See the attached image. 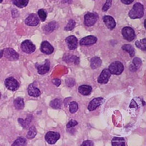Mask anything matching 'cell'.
<instances>
[{
	"label": "cell",
	"instance_id": "obj_1",
	"mask_svg": "<svg viewBox=\"0 0 146 146\" xmlns=\"http://www.w3.org/2000/svg\"><path fill=\"white\" fill-rule=\"evenodd\" d=\"M144 15V7L141 3H136L130 11L129 15L132 19H140L143 17Z\"/></svg>",
	"mask_w": 146,
	"mask_h": 146
},
{
	"label": "cell",
	"instance_id": "obj_2",
	"mask_svg": "<svg viewBox=\"0 0 146 146\" xmlns=\"http://www.w3.org/2000/svg\"><path fill=\"white\" fill-rule=\"evenodd\" d=\"M108 69L111 74L120 75L123 71L124 66L121 62H115L111 64Z\"/></svg>",
	"mask_w": 146,
	"mask_h": 146
},
{
	"label": "cell",
	"instance_id": "obj_3",
	"mask_svg": "<svg viewBox=\"0 0 146 146\" xmlns=\"http://www.w3.org/2000/svg\"><path fill=\"white\" fill-rule=\"evenodd\" d=\"M22 51L26 53L31 54L36 50V46L31 40H27L22 42L21 45Z\"/></svg>",
	"mask_w": 146,
	"mask_h": 146
},
{
	"label": "cell",
	"instance_id": "obj_4",
	"mask_svg": "<svg viewBox=\"0 0 146 146\" xmlns=\"http://www.w3.org/2000/svg\"><path fill=\"white\" fill-rule=\"evenodd\" d=\"M3 56L10 61H16L19 58V54L10 48L3 50Z\"/></svg>",
	"mask_w": 146,
	"mask_h": 146
},
{
	"label": "cell",
	"instance_id": "obj_5",
	"mask_svg": "<svg viewBox=\"0 0 146 146\" xmlns=\"http://www.w3.org/2000/svg\"><path fill=\"white\" fill-rule=\"evenodd\" d=\"M5 85L9 90L15 91L18 89L19 84L15 78L13 77H9L5 80Z\"/></svg>",
	"mask_w": 146,
	"mask_h": 146
},
{
	"label": "cell",
	"instance_id": "obj_6",
	"mask_svg": "<svg viewBox=\"0 0 146 146\" xmlns=\"http://www.w3.org/2000/svg\"><path fill=\"white\" fill-rule=\"evenodd\" d=\"M98 14L89 13L85 15L84 16V24L87 27L94 26L98 19Z\"/></svg>",
	"mask_w": 146,
	"mask_h": 146
},
{
	"label": "cell",
	"instance_id": "obj_7",
	"mask_svg": "<svg viewBox=\"0 0 146 146\" xmlns=\"http://www.w3.org/2000/svg\"><path fill=\"white\" fill-rule=\"evenodd\" d=\"M60 138V135L59 133L52 131L46 133L45 137L46 141L48 144L51 145L55 144Z\"/></svg>",
	"mask_w": 146,
	"mask_h": 146
},
{
	"label": "cell",
	"instance_id": "obj_8",
	"mask_svg": "<svg viewBox=\"0 0 146 146\" xmlns=\"http://www.w3.org/2000/svg\"><path fill=\"white\" fill-rule=\"evenodd\" d=\"M122 34L124 39L129 41H131L135 38V32L130 27H125L122 29Z\"/></svg>",
	"mask_w": 146,
	"mask_h": 146
},
{
	"label": "cell",
	"instance_id": "obj_9",
	"mask_svg": "<svg viewBox=\"0 0 146 146\" xmlns=\"http://www.w3.org/2000/svg\"><path fill=\"white\" fill-rule=\"evenodd\" d=\"M111 75V74L109 69H104L98 78V82L100 84H106L108 82Z\"/></svg>",
	"mask_w": 146,
	"mask_h": 146
},
{
	"label": "cell",
	"instance_id": "obj_10",
	"mask_svg": "<svg viewBox=\"0 0 146 146\" xmlns=\"http://www.w3.org/2000/svg\"><path fill=\"white\" fill-rule=\"evenodd\" d=\"M36 68L38 73L40 75H44L48 72L50 68V63L48 60H46L43 65H39L36 64Z\"/></svg>",
	"mask_w": 146,
	"mask_h": 146
},
{
	"label": "cell",
	"instance_id": "obj_11",
	"mask_svg": "<svg viewBox=\"0 0 146 146\" xmlns=\"http://www.w3.org/2000/svg\"><path fill=\"white\" fill-rule=\"evenodd\" d=\"M40 50L45 54H50L54 52V48L48 41H44L41 44Z\"/></svg>",
	"mask_w": 146,
	"mask_h": 146
},
{
	"label": "cell",
	"instance_id": "obj_12",
	"mask_svg": "<svg viewBox=\"0 0 146 146\" xmlns=\"http://www.w3.org/2000/svg\"><path fill=\"white\" fill-rule=\"evenodd\" d=\"M68 47L70 50H75L78 46V40L74 36H68L66 40Z\"/></svg>",
	"mask_w": 146,
	"mask_h": 146
},
{
	"label": "cell",
	"instance_id": "obj_13",
	"mask_svg": "<svg viewBox=\"0 0 146 146\" xmlns=\"http://www.w3.org/2000/svg\"><path fill=\"white\" fill-rule=\"evenodd\" d=\"M39 23V19L35 14L30 15L25 20V23L27 26L31 27L36 26Z\"/></svg>",
	"mask_w": 146,
	"mask_h": 146
},
{
	"label": "cell",
	"instance_id": "obj_14",
	"mask_svg": "<svg viewBox=\"0 0 146 146\" xmlns=\"http://www.w3.org/2000/svg\"><path fill=\"white\" fill-rule=\"evenodd\" d=\"M104 22L106 27L110 30H112L115 28L116 26V22L113 17L109 15L104 16Z\"/></svg>",
	"mask_w": 146,
	"mask_h": 146
},
{
	"label": "cell",
	"instance_id": "obj_15",
	"mask_svg": "<svg viewBox=\"0 0 146 146\" xmlns=\"http://www.w3.org/2000/svg\"><path fill=\"white\" fill-rule=\"evenodd\" d=\"M97 41V38L94 36H86L80 41L81 45H88L95 44Z\"/></svg>",
	"mask_w": 146,
	"mask_h": 146
},
{
	"label": "cell",
	"instance_id": "obj_16",
	"mask_svg": "<svg viewBox=\"0 0 146 146\" xmlns=\"http://www.w3.org/2000/svg\"><path fill=\"white\" fill-rule=\"evenodd\" d=\"M103 100V98H97L94 99L89 104L88 109L90 111L95 110L101 105Z\"/></svg>",
	"mask_w": 146,
	"mask_h": 146
},
{
	"label": "cell",
	"instance_id": "obj_17",
	"mask_svg": "<svg viewBox=\"0 0 146 146\" xmlns=\"http://www.w3.org/2000/svg\"><path fill=\"white\" fill-rule=\"evenodd\" d=\"M28 93L29 96L38 97L41 94L40 91L37 87L34 86L33 84H31L28 88Z\"/></svg>",
	"mask_w": 146,
	"mask_h": 146
},
{
	"label": "cell",
	"instance_id": "obj_18",
	"mask_svg": "<svg viewBox=\"0 0 146 146\" xmlns=\"http://www.w3.org/2000/svg\"><path fill=\"white\" fill-rule=\"evenodd\" d=\"M63 61H65L68 63H73L74 65H78L79 63V58L74 55L69 54H66L64 57Z\"/></svg>",
	"mask_w": 146,
	"mask_h": 146
},
{
	"label": "cell",
	"instance_id": "obj_19",
	"mask_svg": "<svg viewBox=\"0 0 146 146\" xmlns=\"http://www.w3.org/2000/svg\"><path fill=\"white\" fill-rule=\"evenodd\" d=\"M78 90L81 94L84 96H86L90 94L92 91V87L90 86L84 85L80 86L79 87Z\"/></svg>",
	"mask_w": 146,
	"mask_h": 146
},
{
	"label": "cell",
	"instance_id": "obj_20",
	"mask_svg": "<svg viewBox=\"0 0 146 146\" xmlns=\"http://www.w3.org/2000/svg\"><path fill=\"white\" fill-rule=\"evenodd\" d=\"M102 64V60L99 57H94L91 59V67L92 69H97L101 66Z\"/></svg>",
	"mask_w": 146,
	"mask_h": 146
},
{
	"label": "cell",
	"instance_id": "obj_21",
	"mask_svg": "<svg viewBox=\"0 0 146 146\" xmlns=\"http://www.w3.org/2000/svg\"><path fill=\"white\" fill-rule=\"evenodd\" d=\"M111 144L113 146H125V141L123 137H115L112 139Z\"/></svg>",
	"mask_w": 146,
	"mask_h": 146
},
{
	"label": "cell",
	"instance_id": "obj_22",
	"mask_svg": "<svg viewBox=\"0 0 146 146\" xmlns=\"http://www.w3.org/2000/svg\"><path fill=\"white\" fill-rule=\"evenodd\" d=\"M15 107L18 110H22L24 107V102L23 98H16L14 101Z\"/></svg>",
	"mask_w": 146,
	"mask_h": 146
},
{
	"label": "cell",
	"instance_id": "obj_23",
	"mask_svg": "<svg viewBox=\"0 0 146 146\" xmlns=\"http://www.w3.org/2000/svg\"><path fill=\"white\" fill-rule=\"evenodd\" d=\"M12 2L14 5L17 7L22 9L26 7L28 4L29 0H12Z\"/></svg>",
	"mask_w": 146,
	"mask_h": 146
},
{
	"label": "cell",
	"instance_id": "obj_24",
	"mask_svg": "<svg viewBox=\"0 0 146 146\" xmlns=\"http://www.w3.org/2000/svg\"><path fill=\"white\" fill-rule=\"evenodd\" d=\"M122 49L123 50L128 52L131 57H133L135 55V52L134 48L131 45L129 44H125L122 46Z\"/></svg>",
	"mask_w": 146,
	"mask_h": 146
},
{
	"label": "cell",
	"instance_id": "obj_25",
	"mask_svg": "<svg viewBox=\"0 0 146 146\" xmlns=\"http://www.w3.org/2000/svg\"><path fill=\"white\" fill-rule=\"evenodd\" d=\"M50 107L54 109H60L62 106V102L60 99H55L50 102Z\"/></svg>",
	"mask_w": 146,
	"mask_h": 146
},
{
	"label": "cell",
	"instance_id": "obj_26",
	"mask_svg": "<svg viewBox=\"0 0 146 146\" xmlns=\"http://www.w3.org/2000/svg\"><path fill=\"white\" fill-rule=\"evenodd\" d=\"M31 117H29L26 119H19L18 121L23 128H27L30 125V123H31Z\"/></svg>",
	"mask_w": 146,
	"mask_h": 146
},
{
	"label": "cell",
	"instance_id": "obj_27",
	"mask_svg": "<svg viewBox=\"0 0 146 146\" xmlns=\"http://www.w3.org/2000/svg\"><path fill=\"white\" fill-rule=\"evenodd\" d=\"M27 143V139L25 138L19 137L15 141L12 146H26Z\"/></svg>",
	"mask_w": 146,
	"mask_h": 146
},
{
	"label": "cell",
	"instance_id": "obj_28",
	"mask_svg": "<svg viewBox=\"0 0 146 146\" xmlns=\"http://www.w3.org/2000/svg\"><path fill=\"white\" fill-rule=\"evenodd\" d=\"M135 44L138 48L141 50H146V40L145 38L140 40L137 41Z\"/></svg>",
	"mask_w": 146,
	"mask_h": 146
},
{
	"label": "cell",
	"instance_id": "obj_29",
	"mask_svg": "<svg viewBox=\"0 0 146 146\" xmlns=\"http://www.w3.org/2000/svg\"><path fill=\"white\" fill-rule=\"evenodd\" d=\"M36 135V131L35 127L34 126L31 127L28 132L27 137L29 139H33L35 137Z\"/></svg>",
	"mask_w": 146,
	"mask_h": 146
},
{
	"label": "cell",
	"instance_id": "obj_30",
	"mask_svg": "<svg viewBox=\"0 0 146 146\" xmlns=\"http://www.w3.org/2000/svg\"><path fill=\"white\" fill-rule=\"evenodd\" d=\"M78 109V104L76 102H71L69 106V111L72 114L76 113Z\"/></svg>",
	"mask_w": 146,
	"mask_h": 146
},
{
	"label": "cell",
	"instance_id": "obj_31",
	"mask_svg": "<svg viewBox=\"0 0 146 146\" xmlns=\"http://www.w3.org/2000/svg\"><path fill=\"white\" fill-rule=\"evenodd\" d=\"M38 15H39V18L42 22L45 21L46 18V11L43 9H40L38 11Z\"/></svg>",
	"mask_w": 146,
	"mask_h": 146
},
{
	"label": "cell",
	"instance_id": "obj_32",
	"mask_svg": "<svg viewBox=\"0 0 146 146\" xmlns=\"http://www.w3.org/2000/svg\"><path fill=\"white\" fill-rule=\"evenodd\" d=\"M75 25H76V23L75 21L72 19H71L69 20L67 25L65 27V30L68 31H72L75 27Z\"/></svg>",
	"mask_w": 146,
	"mask_h": 146
},
{
	"label": "cell",
	"instance_id": "obj_33",
	"mask_svg": "<svg viewBox=\"0 0 146 146\" xmlns=\"http://www.w3.org/2000/svg\"><path fill=\"white\" fill-rule=\"evenodd\" d=\"M57 27V23L55 22H51L49 23L47 26H46L45 30L46 31H50L55 30Z\"/></svg>",
	"mask_w": 146,
	"mask_h": 146
},
{
	"label": "cell",
	"instance_id": "obj_34",
	"mask_svg": "<svg viewBox=\"0 0 146 146\" xmlns=\"http://www.w3.org/2000/svg\"><path fill=\"white\" fill-rule=\"evenodd\" d=\"M133 63V66L137 69L139 68L142 65V61L141 58H137V57L134 58Z\"/></svg>",
	"mask_w": 146,
	"mask_h": 146
},
{
	"label": "cell",
	"instance_id": "obj_35",
	"mask_svg": "<svg viewBox=\"0 0 146 146\" xmlns=\"http://www.w3.org/2000/svg\"><path fill=\"white\" fill-rule=\"evenodd\" d=\"M106 3L104 6L102 8L103 11H106L108 9H110L111 4H112V0H106Z\"/></svg>",
	"mask_w": 146,
	"mask_h": 146
},
{
	"label": "cell",
	"instance_id": "obj_36",
	"mask_svg": "<svg viewBox=\"0 0 146 146\" xmlns=\"http://www.w3.org/2000/svg\"><path fill=\"white\" fill-rule=\"evenodd\" d=\"M77 124H78V122L77 121H76V120H74L72 119L70 121H69V122L67 124V128H70L74 127V126L77 125Z\"/></svg>",
	"mask_w": 146,
	"mask_h": 146
},
{
	"label": "cell",
	"instance_id": "obj_37",
	"mask_svg": "<svg viewBox=\"0 0 146 146\" xmlns=\"http://www.w3.org/2000/svg\"><path fill=\"white\" fill-rule=\"evenodd\" d=\"M94 143L91 141H84V142L81 145L82 146H94Z\"/></svg>",
	"mask_w": 146,
	"mask_h": 146
},
{
	"label": "cell",
	"instance_id": "obj_38",
	"mask_svg": "<svg viewBox=\"0 0 146 146\" xmlns=\"http://www.w3.org/2000/svg\"><path fill=\"white\" fill-rule=\"evenodd\" d=\"M66 83H69V84H68L66 85L67 86H69V87H71V86H73L75 85V81L72 79H69V80H68L67 81H66Z\"/></svg>",
	"mask_w": 146,
	"mask_h": 146
},
{
	"label": "cell",
	"instance_id": "obj_39",
	"mask_svg": "<svg viewBox=\"0 0 146 146\" xmlns=\"http://www.w3.org/2000/svg\"><path fill=\"white\" fill-rule=\"evenodd\" d=\"M52 83L56 86H58L61 84V81L59 79H54L52 80Z\"/></svg>",
	"mask_w": 146,
	"mask_h": 146
},
{
	"label": "cell",
	"instance_id": "obj_40",
	"mask_svg": "<svg viewBox=\"0 0 146 146\" xmlns=\"http://www.w3.org/2000/svg\"><path fill=\"white\" fill-rule=\"evenodd\" d=\"M134 0H121V2L125 5H129L133 2Z\"/></svg>",
	"mask_w": 146,
	"mask_h": 146
},
{
	"label": "cell",
	"instance_id": "obj_41",
	"mask_svg": "<svg viewBox=\"0 0 146 146\" xmlns=\"http://www.w3.org/2000/svg\"><path fill=\"white\" fill-rule=\"evenodd\" d=\"M3 56V50H0V59Z\"/></svg>",
	"mask_w": 146,
	"mask_h": 146
},
{
	"label": "cell",
	"instance_id": "obj_42",
	"mask_svg": "<svg viewBox=\"0 0 146 146\" xmlns=\"http://www.w3.org/2000/svg\"><path fill=\"white\" fill-rule=\"evenodd\" d=\"M3 1H4V0H0V3H1Z\"/></svg>",
	"mask_w": 146,
	"mask_h": 146
},
{
	"label": "cell",
	"instance_id": "obj_43",
	"mask_svg": "<svg viewBox=\"0 0 146 146\" xmlns=\"http://www.w3.org/2000/svg\"><path fill=\"white\" fill-rule=\"evenodd\" d=\"M1 93H0V99H1Z\"/></svg>",
	"mask_w": 146,
	"mask_h": 146
}]
</instances>
